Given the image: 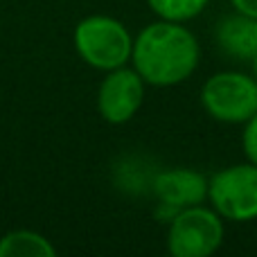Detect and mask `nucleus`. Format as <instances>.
<instances>
[{"mask_svg": "<svg viewBox=\"0 0 257 257\" xmlns=\"http://www.w3.org/2000/svg\"><path fill=\"white\" fill-rule=\"evenodd\" d=\"M199 57L196 36L174 21L151 23L133 39V68L149 86L163 88L190 79L199 66Z\"/></svg>", "mask_w": 257, "mask_h": 257, "instance_id": "nucleus-1", "label": "nucleus"}, {"mask_svg": "<svg viewBox=\"0 0 257 257\" xmlns=\"http://www.w3.org/2000/svg\"><path fill=\"white\" fill-rule=\"evenodd\" d=\"M75 50L84 63L108 72L126 66L133 52V36L117 18L95 14L77 23Z\"/></svg>", "mask_w": 257, "mask_h": 257, "instance_id": "nucleus-2", "label": "nucleus"}, {"mask_svg": "<svg viewBox=\"0 0 257 257\" xmlns=\"http://www.w3.org/2000/svg\"><path fill=\"white\" fill-rule=\"evenodd\" d=\"M201 104L214 120L226 124H246L257 113L255 77L244 72H217L205 81Z\"/></svg>", "mask_w": 257, "mask_h": 257, "instance_id": "nucleus-3", "label": "nucleus"}, {"mask_svg": "<svg viewBox=\"0 0 257 257\" xmlns=\"http://www.w3.org/2000/svg\"><path fill=\"white\" fill-rule=\"evenodd\" d=\"M223 241V221L217 210L201 205L178 210L169 221L167 248L174 257H208Z\"/></svg>", "mask_w": 257, "mask_h": 257, "instance_id": "nucleus-4", "label": "nucleus"}, {"mask_svg": "<svg viewBox=\"0 0 257 257\" xmlns=\"http://www.w3.org/2000/svg\"><path fill=\"white\" fill-rule=\"evenodd\" d=\"M208 199L221 219H257V165H232L208 181Z\"/></svg>", "mask_w": 257, "mask_h": 257, "instance_id": "nucleus-5", "label": "nucleus"}, {"mask_svg": "<svg viewBox=\"0 0 257 257\" xmlns=\"http://www.w3.org/2000/svg\"><path fill=\"white\" fill-rule=\"evenodd\" d=\"M145 102V79L136 68L108 70L97 90V111L108 124H124Z\"/></svg>", "mask_w": 257, "mask_h": 257, "instance_id": "nucleus-6", "label": "nucleus"}, {"mask_svg": "<svg viewBox=\"0 0 257 257\" xmlns=\"http://www.w3.org/2000/svg\"><path fill=\"white\" fill-rule=\"evenodd\" d=\"M151 192L160 205L178 212L190 205H199L208 196V178L194 169H165L151 178Z\"/></svg>", "mask_w": 257, "mask_h": 257, "instance_id": "nucleus-7", "label": "nucleus"}, {"mask_svg": "<svg viewBox=\"0 0 257 257\" xmlns=\"http://www.w3.org/2000/svg\"><path fill=\"white\" fill-rule=\"evenodd\" d=\"M217 43L232 59H253L257 52V18L246 14H230L217 27Z\"/></svg>", "mask_w": 257, "mask_h": 257, "instance_id": "nucleus-8", "label": "nucleus"}, {"mask_svg": "<svg viewBox=\"0 0 257 257\" xmlns=\"http://www.w3.org/2000/svg\"><path fill=\"white\" fill-rule=\"evenodd\" d=\"M57 248L34 230H12L0 237V257H52Z\"/></svg>", "mask_w": 257, "mask_h": 257, "instance_id": "nucleus-9", "label": "nucleus"}, {"mask_svg": "<svg viewBox=\"0 0 257 257\" xmlns=\"http://www.w3.org/2000/svg\"><path fill=\"white\" fill-rule=\"evenodd\" d=\"M147 3L163 21L185 23L203 12L208 0H147Z\"/></svg>", "mask_w": 257, "mask_h": 257, "instance_id": "nucleus-10", "label": "nucleus"}, {"mask_svg": "<svg viewBox=\"0 0 257 257\" xmlns=\"http://www.w3.org/2000/svg\"><path fill=\"white\" fill-rule=\"evenodd\" d=\"M241 145H244V154L248 163L257 165V113L246 122L244 133H241Z\"/></svg>", "mask_w": 257, "mask_h": 257, "instance_id": "nucleus-11", "label": "nucleus"}, {"mask_svg": "<svg viewBox=\"0 0 257 257\" xmlns=\"http://www.w3.org/2000/svg\"><path fill=\"white\" fill-rule=\"evenodd\" d=\"M230 5L235 7V12L257 18V0H230Z\"/></svg>", "mask_w": 257, "mask_h": 257, "instance_id": "nucleus-12", "label": "nucleus"}, {"mask_svg": "<svg viewBox=\"0 0 257 257\" xmlns=\"http://www.w3.org/2000/svg\"><path fill=\"white\" fill-rule=\"evenodd\" d=\"M250 63H253V77H255V81H257V52L253 54V59H250Z\"/></svg>", "mask_w": 257, "mask_h": 257, "instance_id": "nucleus-13", "label": "nucleus"}]
</instances>
